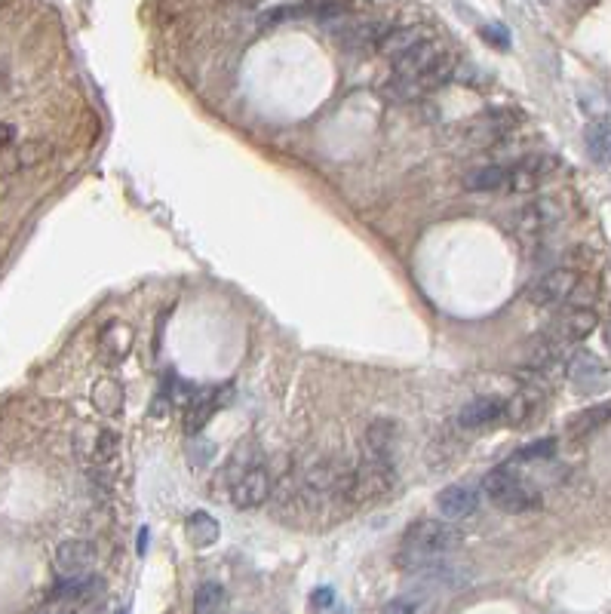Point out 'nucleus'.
<instances>
[{"instance_id": "obj_1", "label": "nucleus", "mask_w": 611, "mask_h": 614, "mask_svg": "<svg viewBox=\"0 0 611 614\" xmlns=\"http://www.w3.org/2000/svg\"><path fill=\"white\" fill-rule=\"evenodd\" d=\"M390 65H394V80L403 96H424L455 77L452 56L433 37L415 40L409 50L390 59Z\"/></svg>"}, {"instance_id": "obj_2", "label": "nucleus", "mask_w": 611, "mask_h": 614, "mask_svg": "<svg viewBox=\"0 0 611 614\" xmlns=\"http://www.w3.org/2000/svg\"><path fill=\"white\" fill-rule=\"evenodd\" d=\"M464 541L461 529L446 519H418L403 532V556L400 562L427 559V556H446L458 550Z\"/></svg>"}, {"instance_id": "obj_3", "label": "nucleus", "mask_w": 611, "mask_h": 614, "mask_svg": "<svg viewBox=\"0 0 611 614\" xmlns=\"http://www.w3.org/2000/svg\"><path fill=\"white\" fill-rule=\"evenodd\" d=\"M483 495L504 513H526L538 507V492H532L513 467H495L483 476Z\"/></svg>"}, {"instance_id": "obj_4", "label": "nucleus", "mask_w": 611, "mask_h": 614, "mask_svg": "<svg viewBox=\"0 0 611 614\" xmlns=\"http://www.w3.org/2000/svg\"><path fill=\"white\" fill-rule=\"evenodd\" d=\"M274 495V479L265 464H252L246 467L231 486V504L237 510H255Z\"/></svg>"}, {"instance_id": "obj_5", "label": "nucleus", "mask_w": 611, "mask_h": 614, "mask_svg": "<svg viewBox=\"0 0 611 614\" xmlns=\"http://www.w3.org/2000/svg\"><path fill=\"white\" fill-rule=\"evenodd\" d=\"M578 283H581V277H578L575 271L556 268V271L541 274V277L529 286L526 295H529V301H532L535 307H556V304L569 301V298L575 295Z\"/></svg>"}, {"instance_id": "obj_6", "label": "nucleus", "mask_w": 611, "mask_h": 614, "mask_svg": "<svg viewBox=\"0 0 611 614\" xmlns=\"http://www.w3.org/2000/svg\"><path fill=\"white\" fill-rule=\"evenodd\" d=\"M553 172H556V160L547 157V154L522 157L516 166H507V188L516 191V194H529L541 182H547Z\"/></svg>"}, {"instance_id": "obj_7", "label": "nucleus", "mask_w": 611, "mask_h": 614, "mask_svg": "<svg viewBox=\"0 0 611 614\" xmlns=\"http://www.w3.org/2000/svg\"><path fill=\"white\" fill-rule=\"evenodd\" d=\"M596 323H599V317L590 311V307H569V311H565V314L553 323L550 338H553L559 347L578 344V341H584V338L596 329Z\"/></svg>"}, {"instance_id": "obj_8", "label": "nucleus", "mask_w": 611, "mask_h": 614, "mask_svg": "<svg viewBox=\"0 0 611 614\" xmlns=\"http://www.w3.org/2000/svg\"><path fill=\"white\" fill-rule=\"evenodd\" d=\"M53 562L62 578H80V575H90V568L96 562V550L90 541H62L56 547Z\"/></svg>"}, {"instance_id": "obj_9", "label": "nucleus", "mask_w": 611, "mask_h": 614, "mask_svg": "<svg viewBox=\"0 0 611 614\" xmlns=\"http://www.w3.org/2000/svg\"><path fill=\"white\" fill-rule=\"evenodd\" d=\"M556 218H559L556 203H550V200H535V203H529L526 209L516 215V234H519L522 240H538L541 234H547V231L556 225Z\"/></svg>"}, {"instance_id": "obj_10", "label": "nucleus", "mask_w": 611, "mask_h": 614, "mask_svg": "<svg viewBox=\"0 0 611 614\" xmlns=\"http://www.w3.org/2000/svg\"><path fill=\"white\" fill-rule=\"evenodd\" d=\"M105 593V581L93 575H80V578H62V584L53 587L50 599L65 602V605H90Z\"/></svg>"}, {"instance_id": "obj_11", "label": "nucleus", "mask_w": 611, "mask_h": 614, "mask_svg": "<svg viewBox=\"0 0 611 614\" xmlns=\"http://www.w3.org/2000/svg\"><path fill=\"white\" fill-rule=\"evenodd\" d=\"M476 507H479V495L470 486H446L436 495V510L446 519H467L476 513Z\"/></svg>"}, {"instance_id": "obj_12", "label": "nucleus", "mask_w": 611, "mask_h": 614, "mask_svg": "<svg viewBox=\"0 0 611 614\" xmlns=\"http://www.w3.org/2000/svg\"><path fill=\"white\" fill-rule=\"evenodd\" d=\"M501 418H504V400L501 397H476L458 412V424L467 427V430L489 427V424H495Z\"/></svg>"}, {"instance_id": "obj_13", "label": "nucleus", "mask_w": 611, "mask_h": 614, "mask_svg": "<svg viewBox=\"0 0 611 614\" xmlns=\"http://www.w3.org/2000/svg\"><path fill=\"white\" fill-rule=\"evenodd\" d=\"M387 25L381 22H360V25H347L338 31V40L344 43L347 50L354 53H366V50H378V43L384 37Z\"/></svg>"}, {"instance_id": "obj_14", "label": "nucleus", "mask_w": 611, "mask_h": 614, "mask_svg": "<svg viewBox=\"0 0 611 614\" xmlns=\"http://www.w3.org/2000/svg\"><path fill=\"white\" fill-rule=\"evenodd\" d=\"M461 188L473 191V194L501 191V188H507V166H495V163L492 166H476L461 179Z\"/></svg>"}, {"instance_id": "obj_15", "label": "nucleus", "mask_w": 611, "mask_h": 614, "mask_svg": "<svg viewBox=\"0 0 611 614\" xmlns=\"http://www.w3.org/2000/svg\"><path fill=\"white\" fill-rule=\"evenodd\" d=\"M541 406V393L526 387V390H519L516 397L504 400V421H510L513 427H522V424H529L532 415L538 412Z\"/></svg>"}, {"instance_id": "obj_16", "label": "nucleus", "mask_w": 611, "mask_h": 614, "mask_svg": "<svg viewBox=\"0 0 611 614\" xmlns=\"http://www.w3.org/2000/svg\"><path fill=\"white\" fill-rule=\"evenodd\" d=\"M569 378L581 387V390H596L605 381V366L593 357V354H578L569 363Z\"/></svg>"}, {"instance_id": "obj_17", "label": "nucleus", "mask_w": 611, "mask_h": 614, "mask_svg": "<svg viewBox=\"0 0 611 614\" xmlns=\"http://www.w3.org/2000/svg\"><path fill=\"white\" fill-rule=\"evenodd\" d=\"M218 409L215 393H197L185 409V433H200Z\"/></svg>"}, {"instance_id": "obj_18", "label": "nucleus", "mask_w": 611, "mask_h": 614, "mask_svg": "<svg viewBox=\"0 0 611 614\" xmlns=\"http://www.w3.org/2000/svg\"><path fill=\"white\" fill-rule=\"evenodd\" d=\"M584 145H587V154L599 166H611V126L608 123H590L584 129Z\"/></svg>"}, {"instance_id": "obj_19", "label": "nucleus", "mask_w": 611, "mask_h": 614, "mask_svg": "<svg viewBox=\"0 0 611 614\" xmlns=\"http://www.w3.org/2000/svg\"><path fill=\"white\" fill-rule=\"evenodd\" d=\"M608 418H611V403H599V406H593V409H587V412L575 415V418H572V424H569V433H572V436H584V433H590V430L602 427Z\"/></svg>"}, {"instance_id": "obj_20", "label": "nucleus", "mask_w": 611, "mask_h": 614, "mask_svg": "<svg viewBox=\"0 0 611 614\" xmlns=\"http://www.w3.org/2000/svg\"><path fill=\"white\" fill-rule=\"evenodd\" d=\"M188 538L197 544V547H209L215 538H218V522L209 516V513H194L191 519H188Z\"/></svg>"}, {"instance_id": "obj_21", "label": "nucleus", "mask_w": 611, "mask_h": 614, "mask_svg": "<svg viewBox=\"0 0 611 614\" xmlns=\"http://www.w3.org/2000/svg\"><path fill=\"white\" fill-rule=\"evenodd\" d=\"M225 608V590L218 584H200L194 593V611L209 614V611H222Z\"/></svg>"}, {"instance_id": "obj_22", "label": "nucleus", "mask_w": 611, "mask_h": 614, "mask_svg": "<svg viewBox=\"0 0 611 614\" xmlns=\"http://www.w3.org/2000/svg\"><path fill=\"white\" fill-rule=\"evenodd\" d=\"M556 455V440H538L526 449H519V461H544V458H553Z\"/></svg>"}, {"instance_id": "obj_23", "label": "nucleus", "mask_w": 611, "mask_h": 614, "mask_svg": "<svg viewBox=\"0 0 611 614\" xmlns=\"http://www.w3.org/2000/svg\"><path fill=\"white\" fill-rule=\"evenodd\" d=\"M479 34H483L489 43H495V47H510V34H507V28H501V25H486Z\"/></svg>"}, {"instance_id": "obj_24", "label": "nucleus", "mask_w": 611, "mask_h": 614, "mask_svg": "<svg viewBox=\"0 0 611 614\" xmlns=\"http://www.w3.org/2000/svg\"><path fill=\"white\" fill-rule=\"evenodd\" d=\"M329 605H335V593L329 587H320L311 593V608H329Z\"/></svg>"}, {"instance_id": "obj_25", "label": "nucleus", "mask_w": 611, "mask_h": 614, "mask_svg": "<svg viewBox=\"0 0 611 614\" xmlns=\"http://www.w3.org/2000/svg\"><path fill=\"white\" fill-rule=\"evenodd\" d=\"M16 139V126L13 123H0V151Z\"/></svg>"}, {"instance_id": "obj_26", "label": "nucleus", "mask_w": 611, "mask_h": 614, "mask_svg": "<svg viewBox=\"0 0 611 614\" xmlns=\"http://www.w3.org/2000/svg\"><path fill=\"white\" fill-rule=\"evenodd\" d=\"M418 605L415 602H387L384 611H415Z\"/></svg>"}, {"instance_id": "obj_27", "label": "nucleus", "mask_w": 611, "mask_h": 614, "mask_svg": "<svg viewBox=\"0 0 611 614\" xmlns=\"http://www.w3.org/2000/svg\"><path fill=\"white\" fill-rule=\"evenodd\" d=\"M605 341H608V347H611V323L605 326Z\"/></svg>"}]
</instances>
